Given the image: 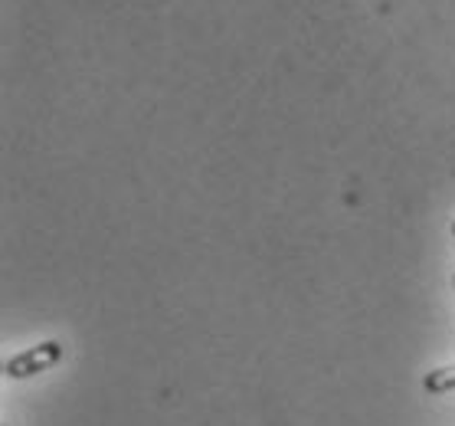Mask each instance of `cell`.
Segmentation results:
<instances>
[{
    "label": "cell",
    "instance_id": "obj_1",
    "mask_svg": "<svg viewBox=\"0 0 455 426\" xmlns=\"http://www.w3.org/2000/svg\"><path fill=\"white\" fill-rule=\"evenodd\" d=\"M62 361V344L60 342H40L36 348H27V351L13 354L4 361V374L13 377V381H23V377L43 374Z\"/></svg>",
    "mask_w": 455,
    "mask_h": 426
},
{
    "label": "cell",
    "instance_id": "obj_3",
    "mask_svg": "<svg viewBox=\"0 0 455 426\" xmlns=\"http://www.w3.org/2000/svg\"><path fill=\"white\" fill-rule=\"evenodd\" d=\"M452 237H455V223H452Z\"/></svg>",
    "mask_w": 455,
    "mask_h": 426
},
{
    "label": "cell",
    "instance_id": "obj_2",
    "mask_svg": "<svg viewBox=\"0 0 455 426\" xmlns=\"http://www.w3.org/2000/svg\"><path fill=\"white\" fill-rule=\"evenodd\" d=\"M423 387H426V394H449V390H455V364L429 371V374L423 377Z\"/></svg>",
    "mask_w": 455,
    "mask_h": 426
}]
</instances>
